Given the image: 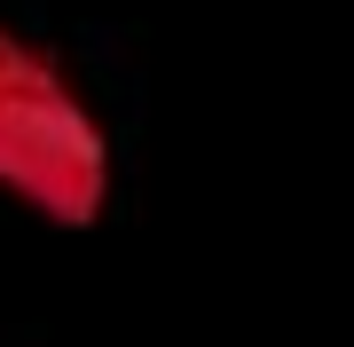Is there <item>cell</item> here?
<instances>
[{
	"label": "cell",
	"instance_id": "cell-1",
	"mask_svg": "<svg viewBox=\"0 0 354 347\" xmlns=\"http://www.w3.org/2000/svg\"><path fill=\"white\" fill-rule=\"evenodd\" d=\"M0 190L16 206L95 229L111 206V134L39 39L0 24Z\"/></svg>",
	"mask_w": 354,
	"mask_h": 347
}]
</instances>
